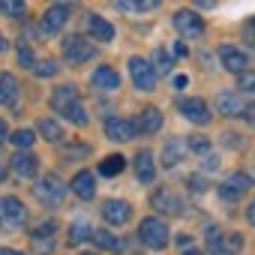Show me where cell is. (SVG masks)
<instances>
[{
    "label": "cell",
    "instance_id": "obj_1",
    "mask_svg": "<svg viewBox=\"0 0 255 255\" xmlns=\"http://www.w3.org/2000/svg\"><path fill=\"white\" fill-rule=\"evenodd\" d=\"M171 231H168V225L162 222V219H156V216H147V219H141V225H138V240L144 243V246H150V249H165L168 246V237Z\"/></svg>",
    "mask_w": 255,
    "mask_h": 255
},
{
    "label": "cell",
    "instance_id": "obj_2",
    "mask_svg": "<svg viewBox=\"0 0 255 255\" xmlns=\"http://www.w3.org/2000/svg\"><path fill=\"white\" fill-rule=\"evenodd\" d=\"M63 195H66V186H63V180H60L57 174H45V177L36 183V198H39L45 207H57V204L63 201Z\"/></svg>",
    "mask_w": 255,
    "mask_h": 255
},
{
    "label": "cell",
    "instance_id": "obj_3",
    "mask_svg": "<svg viewBox=\"0 0 255 255\" xmlns=\"http://www.w3.org/2000/svg\"><path fill=\"white\" fill-rule=\"evenodd\" d=\"M93 54H96V45L87 36H69V39H63V57L69 63H87Z\"/></svg>",
    "mask_w": 255,
    "mask_h": 255
},
{
    "label": "cell",
    "instance_id": "obj_4",
    "mask_svg": "<svg viewBox=\"0 0 255 255\" xmlns=\"http://www.w3.org/2000/svg\"><path fill=\"white\" fill-rule=\"evenodd\" d=\"M129 75H132V84L144 93L156 87V72L144 57H129Z\"/></svg>",
    "mask_w": 255,
    "mask_h": 255
},
{
    "label": "cell",
    "instance_id": "obj_5",
    "mask_svg": "<svg viewBox=\"0 0 255 255\" xmlns=\"http://www.w3.org/2000/svg\"><path fill=\"white\" fill-rule=\"evenodd\" d=\"M0 216H3L6 225L21 228V225L27 222V207H24L15 195H6V198H0Z\"/></svg>",
    "mask_w": 255,
    "mask_h": 255
},
{
    "label": "cell",
    "instance_id": "obj_6",
    "mask_svg": "<svg viewBox=\"0 0 255 255\" xmlns=\"http://www.w3.org/2000/svg\"><path fill=\"white\" fill-rule=\"evenodd\" d=\"M174 27H177L180 36H192V39L204 33V21H201L192 9H177V12H174Z\"/></svg>",
    "mask_w": 255,
    "mask_h": 255
},
{
    "label": "cell",
    "instance_id": "obj_7",
    "mask_svg": "<svg viewBox=\"0 0 255 255\" xmlns=\"http://www.w3.org/2000/svg\"><path fill=\"white\" fill-rule=\"evenodd\" d=\"M129 216H132V207H129V201H123V198H108L102 204V219L108 225H123Z\"/></svg>",
    "mask_w": 255,
    "mask_h": 255
},
{
    "label": "cell",
    "instance_id": "obj_8",
    "mask_svg": "<svg viewBox=\"0 0 255 255\" xmlns=\"http://www.w3.org/2000/svg\"><path fill=\"white\" fill-rule=\"evenodd\" d=\"M66 18H69V6L57 3V6L45 9V15L39 18V30H42L45 36H51V33H57V30H60V27L66 24Z\"/></svg>",
    "mask_w": 255,
    "mask_h": 255
},
{
    "label": "cell",
    "instance_id": "obj_9",
    "mask_svg": "<svg viewBox=\"0 0 255 255\" xmlns=\"http://www.w3.org/2000/svg\"><path fill=\"white\" fill-rule=\"evenodd\" d=\"M180 114L186 117V120H192V123H210V108H207V102L204 99H198V96H189V99H180Z\"/></svg>",
    "mask_w": 255,
    "mask_h": 255
},
{
    "label": "cell",
    "instance_id": "obj_10",
    "mask_svg": "<svg viewBox=\"0 0 255 255\" xmlns=\"http://www.w3.org/2000/svg\"><path fill=\"white\" fill-rule=\"evenodd\" d=\"M249 186H252V180H249L246 174H231V177L222 180L219 195H222L225 201H237V198H243V195L249 192Z\"/></svg>",
    "mask_w": 255,
    "mask_h": 255
},
{
    "label": "cell",
    "instance_id": "obj_11",
    "mask_svg": "<svg viewBox=\"0 0 255 255\" xmlns=\"http://www.w3.org/2000/svg\"><path fill=\"white\" fill-rule=\"evenodd\" d=\"M105 135H108V141H132L135 123L123 120V117H111V120H105Z\"/></svg>",
    "mask_w": 255,
    "mask_h": 255
},
{
    "label": "cell",
    "instance_id": "obj_12",
    "mask_svg": "<svg viewBox=\"0 0 255 255\" xmlns=\"http://www.w3.org/2000/svg\"><path fill=\"white\" fill-rule=\"evenodd\" d=\"M216 108H219V114H225V117H243V114H246V102H243L234 90H222V93L216 96Z\"/></svg>",
    "mask_w": 255,
    "mask_h": 255
},
{
    "label": "cell",
    "instance_id": "obj_13",
    "mask_svg": "<svg viewBox=\"0 0 255 255\" xmlns=\"http://www.w3.org/2000/svg\"><path fill=\"white\" fill-rule=\"evenodd\" d=\"M90 84H93L96 90L111 93V90H120V75H117L111 66H96L93 75H90Z\"/></svg>",
    "mask_w": 255,
    "mask_h": 255
},
{
    "label": "cell",
    "instance_id": "obj_14",
    "mask_svg": "<svg viewBox=\"0 0 255 255\" xmlns=\"http://www.w3.org/2000/svg\"><path fill=\"white\" fill-rule=\"evenodd\" d=\"M81 99H78V90L72 87V84H63V87H57L54 93H51V108L57 111V114H66L72 105H78Z\"/></svg>",
    "mask_w": 255,
    "mask_h": 255
},
{
    "label": "cell",
    "instance_id": "obj_15",
    "mask_svg": "<svg viewBox=\"0 0 255 255\" xmlns=\"http://www.w3.org/2000/svg\"><path fill=\"white\" fill-rule=\"evenodd\" d=\"M9 165H12V171H15L18 177H36V171H39V159H36L30 150H18V153L9 159Z\"/></svg>",
    "mask_w": 255,
    "mask_h": 255
},
{
    "label": "cell",
    "instance_id": "obj_16",
    "mask_svg": "<svg viewBox=\"0 0 255 255\" xmlns=\"http://www.w3.org/2000/svg\"><path fill=\"white\" fill-rule=\"evenodd\" d=\"M219 60H222V66L228 69V72H246V54L240 51V48H234V45H219Z\"/></svg>",
    "mask_w": 255,
    "mask_h": 255
},
{
    "label": "cell",
    "instance_id": "obj_17",
    "mask_svg": "<svg viewBox=\"0 0 255 255\" xmlns=\"http://www.w3.org/2000/svg\"><path fill=\"white\" fill-rule=\"evenodd\" d=\"M153 210L168 213V216H177V213H183V201H180L171 189H159V192L153 195Z\"/></svg>",
    "mask_w": 255,
    "mask_h": 255
},
{
    "label": "cell",
    "instance_id": "obj_18",
    "mask_svg": "<svg viewBox=\"0 0 255 255\" xmlns=\"http://www.w3.org/2000/svg\"><path fill=\"white\" fill-rule=\"evenodd\" d=\"M72 192L81 198V201H90L93 195H96V180H93V174L90 171H78L75 177H72Z\"/></svg>",
    "mask_w": 255,
    "mask_h": 255
},
{
    "label": "cell",
    "instance_id": "obj_19",
    "mask_svg": "<svg viewBox=\"0 0 255 255\" xmlns=\"http://www.w3.org/2000/svg\"><path fill=\"white\" fill-rule=\"evenodd\" d=\"M87 30L93 33V42H111L114 39V27L102 15H87Z\"/></svg>",
    "mask_w": 255,
    "mask_h": 255
},
{
    "label": "cell",
    "instance_id": "obj_20",
    "mask_svg": "<svg viewBox=\"0 0 255 255\" xmlns=\"http://www.w3.org/2000/svg\"><path fill=\"white\" fill-rule=\"evenodd\" d=\"M183 153H186V144L180 138H168L165 147H162V165L165 168H174L177 162H183Z\"/></svg>",
    "mask_w": 255,
    "mask_h": 255
},
{
    "label": "cell",
    "instance_id": "obj_21",
    "mask_svg": "<svg viewBox=\"0 0 255 255\" xmlns=\"http://www.w3.org/2000/svg\"><path fill=\"white\" fill-rule=\"evenodd\" d=\"M135 174H138L141 183H153L156 168H153V153L150 150H138V156H135Z\"/></svg>",
    "mask_w": 255,
    "mask_h": 255
},
{
    "label": "cell",
    "instance_id": "obj_22",
    "mask_svg": "<svg viewBox=\"0 0 255 255\" xmlns=\"http://www.w3.org/2000/svg\"><path fill=\"white\" fill-rule=\"evenodd\" d=\"M159 126H162L159 108H144V111L138 114V120H135V132H138V129H141V132H159Z\"/></svg>",
    "mask_w": 255,
    "mask_h": 255
},
{
    "label": "cell",
    "instance_id": "obj_23",
    "mask_svg": "<svg viewBox=\"0 0 255 255\" xmlns=\"http://www.w3.org/2000/svg\"><path fill=\"white\" fill-rule=\"evenodd\" d=\"M18 99V81L9 72H0V105H12Z\"/></svg>",
    "mask_w": 255,
    "mask_h": 255
},
{
    "label": "cell",
    "instance_id": "obj_24",
    "mask_svg": "<svg viewBox=\"0 0 255 255\" xmlns=\"http://www.w3.org/2000/svg\"><path fill=\"white\" fill-rule=\"evenodd\" d=\"M36 132H39L45 141H51V144L63 141V126H60L57 120H51V117H42V120L36 123Z\"/></svg>",
    "mask_w": 255,
    "mask_h": 255
},
{
    "label": "cell",
    "instance_id": "obj_25",
    "mask_svg": "<svg viewBox=\"0 0 255 255\" xmlns=\"http://www.w3.org/2000/svg\"><path fill=\"white\" fill-rule=\"evenodd\" d=\"M90 240H93L99 249H120V240H117V234H111L108 228H93Z\"/></svg>",
    "mask_w": 255,
    "mask_h": 255
},
{
    "label": "cell",
    "instance_id": "obj_26",
    "mask_svg": "<svg viewBox=\"0 0 255 255\" xmlns=\"http://www.w3.org/2000/svg\"><path fill=\"white\" fill-rule=\"evenodd\" d=\"M126 168V159L120 156V153H114V156H105L102 159V165H99V174H105V177H114V174H120Z\"/></svg>",
    "mask_w": 255,
    "mask_h": 255
},
{
    "label": "cell",
    "instance_id": "obj_27",
    "mask_svg": "<svg viewBox=\"0 0 255 255\" xmlns=\"http://www.w3.org/2000/svg\"><path fill=\"white\" fill-rule=\"evenodd\" d=\"M240 249H243V237H240V234H222L219 255H237Z\"/></svg>",
    "mask_w": 255,
    "mask_h": 255
},
{
    "label": "cell",
    "instance_id": "obj_28",
    "mask_svg": "<svg viewBox=\"0 0 255 255\" xmlns=\"http://www.w3.org/2000/svg\"><path fill=\"white\" fill-rule=\"evenodd\" d=\"M90 234H93V228H87L84 222H75V225L69 228V243H72V246H78V243L90 240Z\"/></svg>",
    "mask_w": 255,
    "mask_h": 255
},
{
    "label": "cell",
    "instance_id": "obj_29",
    "mask_svg": "<svg viewBox=\"0 0 255 255\" xmlns=\"http://www.w3.org/2000/svg\"><path fill=\"white\" fill-rule=\"evenodd\" d=\"M57 69H60V66H57L54 60H39V63L33 66V75H36V78H54Z\"/></svg>",
    "mask_w": 255,
    "mask_h": 255
},
{
    "label": "cell",
    "instance_id": "obj_30",
    "mask_svg": "<svg viewBox=\"0 0 255 255\" xmlns=\"http://www.w3.org/2000/svg\"><path fill=\"white\" fill-rule=\"evenodd\" d=\"M9 141H12L18 150H27V147L36 141V135H33L30 129H18V132H12V138H9Z\"/></svg>",
    "mask_w": 255,
    "mask_h": 255
},
{
    "label": "cell",
    "instance_id": "obj_31",
    "mask_svg": "<svg viewBox=\"0 0 255 255\" xmlns=\"http://www.w3.org/2000/svg\"><path fill=\"white\" fill-rule=\"evenodd\" d=\"M183 144H186V150H192V153H207V150H210V141H207L204 135H189Z\"/></svg>",
    "mask_w": 255,
    "mask_h": 255
},
{
    "label": "cell",
    "instance_id": "obj_32",
    "mask_svg": "<svg viewBox=\"0 0 255 255\" xmlns=\"http://www.w3.org/2000/svg\"><path fill=\"white\" fill-rule=\"evenodd\" d=\"M204 234H207V249H210L213 255H219V243H222V231H219V228L213 225V228H207Z\"/></svg>",
    "mask_w": 255,
    "mask_h": 255
},
{
    "label": "cell",
    "instance_id": "obj_33",
    "mask_svg": "<svg viewBox=\"0 0 255 255\" xmlns=\"http://www.w3.org/2000/svg\"><path fill=\"white\" fill-rule=\"evenodd\" d=\"M18 63H21V66H27V69H33V66H36V57H33V51H30L27 45H18Z\"/></svg>",
    "mask_w": 255,
    "mask_h": 255
},
{
    "label": "cell",
    "instance_id": "obj_34",
    "mask_svg": "<svg viewBox=\"0 0 255 255\" xmlns=\"http://www.w3.org/2000/svg\"><path fill=\"white\" fill-rule=\"evenodd\" d=\"M153 57H156V69H159V72H171V57H168L162 48H159ZM156 69H153V72H156Z\"/></svg>",
    "mask_w": 255,
    "mask_h": 255
},
{
    "label": "cell",
    "instance_id": "obj_35",
    "mask_svg": "<svg viewBox=\"0 0 255 255\" xmlns=\"http://www.w3.org/2000/svg\"><path fill=\"white\" fill-rule=\"evenodd\" d=\"M0 12L3 15H24V3H6L3 0V3H0Z\"/></svg>",
    "mask_w": 255,
    "mask_h": 255
},
{
    "label": "cell",
    "instance_id": "obj_36",
    "mask_svg": "<svg viewBox=\"0 0 255 255\" xmlns=\"http://www.w3.org/2000/svg\"><path fill=\"white\" fill-rule=\"evenodd\" d=\"M54 231H57V222H54V219H48V222H42V225L33 231V237H42V234H45V237H51Z\"/></svg>",
    "mask_w": 255,
    "mask_h": 255
},
{
    "label": "cell",
    "instance_id": "obj_37",
    "mask_svg": "<svg viewBox=\"0 0 255 255\" xmlns=\"http://www.w3.org/2000/svg\"><path fill=\"white\" fill-rule=\"evenodd\" d=\"M186 186H189L192 192H198V195H201V192L207 189V183H204V177H201V174H195V177H189V180H186Z\"/></svg>",
    "mask_w": 255,
    "mask_h": 255
},
{
    "label": "cell",
    "instance_id": "obj_38",
    "mask_svg": "<svg viewBox=\"0 0 255 255\" xmlns=\"http://www.w3.org/2000/svg\"><path fill=\"white\" fill-rule=\"evenodd\" d=\"M33 243H36L39 252H51V249H54V240H51V237H45V240H42V237H33Z\"/></svg>",
    "mask_w": 255,
    "mask_h": 255
},
{
    "label": "cell",
    "instance_id": "obj_39",
    "mask_svg": "<svg viewBox=\"0 0 255 255\" xmlns=\"http://www.w3.org/2000/svg\"><path fill=\"white\" fill-rule=\"evenodd\" d=\"M240 87H243V90H255V75L240 72Z\"/></svg>",
    "mask_w": 255,
    "mask_h": 255
},
{
    "label": "cell",
    "instance_id": "obj_40",
    "mask_svg": "<svg viewBox=\"0 0 255 255\" xmlns=\"http://www.w3.org/2000/svg\"><path fill=\"white\" fill-rule=\"evenodd\" d=\"M84 153H87V147H66V150H63L66 159H69V156H84Z\"/></svg>",
    "mask_w": 255,
    "mask_h": 255
},
{
    "label": "cell",
    "instance_id": "obj_41",
    "mask_svg": "<svg viewBox=\"0 0 255 255\" xmlns=\"http://www.w3.org/2000/svg\"><path fill=\"white\" fill-rule=\"evenodd\" d=\"M216 168H219V159L216 156H207L204 159V171H216Z\"/></svg>",
    "mask_w": 255,
    "mask_h": 255
},
{
    "label": "cell",
    "instance_id": "obj_42",
    "mask_svg": "<svg viewBox=\"0 0 255 255\" xmlns=\"http://www.w3.org/2000/svg\"><path fill=\"white\" fill-rule=\"evenodd\" d=\"M246 219H249V225H255V201L249 204V210H246Z\"/></svg>",
    "mask_w": 255,
    "mask_h": 255
},
{
    "label": "cell",
    "instance_id": "obj_43",
    "mask_svg": "<svg viewBox=\"0 0 255 255\" xmlns=\"http://www.w3.org/2000/svg\"><path fill=\"white\" fill-rule=\"evenodd\" d=\"M243 117H249V120L255 123V105H246V114H243Z\"/></svg>",
    "mask_w": 255,
    "mask_h": 255
},
{
    "label": "cell",
    "instance_id": "obj_44",
    "mask_svg": "<svg viewBox=\"0 0 255 255\" xmlns=\"http://www.w3.org/2000/svg\"><path fill=\"white\" fill-rule=\"evenodd\" d=\"M3 141H6V123L0 120V144H3Z\"/></svg>",
    "mask_w": 255,
    "mask_h": 255
},
{
    "label": "cell",
    "instance_id": "obj_45",
    "mask_svg": "<svg viewBox=\"0 0 255 255\" xmlns=\"http://www.w3.org/2000/svg\"><path fill=\"white\" fill-rule=\"evenodd\" d=\"M0 255H21V252H15V249H0Z\"/></svg>",
    "mask_w": 255,
    "mask_h": 255
},
{
    "label": "cell",
    "instance_id": "obj_46",
    "mask_svg": "<svg viewBox=\"0 0 255 255\" xmlns=\"http://www.w3.org/2000/svg\"><path fill=\"white\" fill-rule=\"evenodd\" d=\"M3 48H6V39H3V33H0V54H3Z\"/></svg>",
    "mask_w": 255,
    "mask_h": 255
},
{
    "label": "cell",
    "instance_id": "obj_47",
    "mask_svg": "<svg viewBox=\"0 0 255 255\" xmlns=\"http://www.w3.org/2000/svg\"><path fill=\"white\" fill-rule=\"evenodd\" d=\"M6 177V168H3V162H0V180H3Z\"/></svg>",
    "mask_w": 255,
    "mask_h": 255
},
{
    "label": "cell",
    "instance_id": "obj_48",
    "mask_svg": "<svg viewBox=\"0 0 255 255\" xmlns=\"http://www.w3.org/2000/svg\"><path fill=\"white\" fill-rule=\"evenodd\" d=\"M183 255H201V252H198V249H186Z\"/></svg>",
    "mask_w": 255,
    "mask_h": 255
},
{
    "label": "cell",
    "instance_id": "obj_49",
    "mask_svg": "<svg viewBox=\"0 0 255 255\" xmlns=\"http://www.w3.org/2000/svg\"><path fill=\"white\" fill-rule=\"evenodd\" d=\"M84 255H93V252H84Z\"/></svg>",
    "mask_w": 255,
    "mask_h": 255
},
{
    "label": "cell",
    "instance_id": "obj_50",
    "mask_svg": "<svg viewBox=\"0 0 255 255\" xmlns=\"http://www.w3.org/2000/svg\"><path fill=\"white\" fill-rule=\"evenodd\" d=\"M0 222H3V216H0Z\"/></svg>",
    "mask_w": 255,
    "mask_h": 255
}]
</instances>
